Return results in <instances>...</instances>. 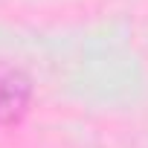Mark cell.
Listing matches in <instances>:
<instances>
[{
    "label": "cell",
    "instance_id": "obj_1",
    "mask_svg": "<svg viewBox=\"0 0 148 148\" xmlns=\"http://www.w3.org/2000/svg\"><path fill=\"white\" fill-rule=\"evenodd\" d=\"M32 99H35L32 76L23 67L0 58V128L21 125L32 108Z\"/></svg>",
    "mask_w": 148,
    "mask_h": 148
}]
</instances>
